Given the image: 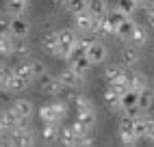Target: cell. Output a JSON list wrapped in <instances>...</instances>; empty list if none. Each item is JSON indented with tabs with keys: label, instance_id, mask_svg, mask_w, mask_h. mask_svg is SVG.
<instances>
[{
	"label": "cell",
	"instance_id": "1",
	"mask_svg": "<svg viewBox=\"0 0 154 147\" xmlns=\"http://www.w3.org/2000/svg\"><path fill=\"white\" fill-rule=\"evenodd\" d=\"M57 39H59V50H57V56L59 58H67L69 56V50L74 48V44H76V33L74 30H69V28H65V30H59L57 33Z\"/></svg>",
	"mask_w": 154,
	"mask_h": 147
},
{
	"label": "cell",
	"instance_id": "2",
	"mask_svg": "<svg viewBox=\"0 0 154 147\" xmlns=\"http://www.w3.org/2000/svg\"><path fill=\"white\" fill-rule=\"evenodd\" d=\"M9 35L11 37H28V33H30V22L26 17H22V15H13L11 20H9Z\"/></svg>",
	"mask_w": 154,
	"mask_h": 147
},
{
	"label": "cell",
	"instance_id": "3",
	"mask_svg": "<svg viewBox=\"0 0 154 147\" xmlns=\"http://www.w3.org/2000/svg\"><path fill=\"white\" fill-rule=\"evenodd\" d=\"M106 46L104 44H100V41H94L89 48H87V52H85V56L89 58V63L91 65H100V63H104L106 61Z\"/></svg>",
	"mask_w": 154,
	"mask_h": 147
},
{
	"label": "cell",
	"instance_id": "4",
	"mask_svg": "<svg viewBox=\"0 0 154 147\" xmlns=\"http://www.w3.org/2000/svg\"><path fill=\"white\" fill-rule=\"evenodd\" d=\"M59 82L63 87H67V89H74V87H80L83 85V80H85V76H80V74H76L72 67H67V69H63V71H59Z\"/></svg>",
	"mask_w": 154,
	"mask_h": 147
},
{
	"label": "cell",
	"instance_id": "5",
	"mask_svg": "<svg viewBox=\"0 0 154 147\" xmlns=\"http://www.w3.org/2000/svg\"><path fill=\"white\" fill-rule=\"evenodd\" d=\"M9 145L30 147V145H35V136L30 134L28 130H24V125H17V128H15V132L11 134V139H9Z\"/></svg>",
	"mask_w": 154,
	"mask_h": 147
},
{
	"label": "cell",
	"instance_id": "6",
	"mask_svg": "<svg viewBox=\"0 0 154 147\" xmlns=\"http://www.w3.org/2000/svg\"><path fill=\"white\" fill-rule=\"evenodd\" d=\"M119 139L124 145H137V136L132 132V117H126L119 121Z\"/></svg>",
	"mask_w": 154,
	"mask_h": 147
},
{
	"label": "cell",
	"instance_id": "7",
	"mask_svg": "<svg viewBox=\"0 0 154 147\" xmlns=\"http://www.w3.org/2000/svg\"><path fill=\"white\" fill-rule=\"evenodd\" d=\"M63 85L59 82L57 76H50V74H42V91L48 93V95H59V93H63Z\"/></svg>",
	"mask_w": 154,
	"mask_h": 147
},
{
	"label": "cell",
	"instance_id": "8",
	"mask_svg": "<svg viewBox=\"0 0 154 147\" xmlns=\"http://www.w3.org/2000/svg\"><path fill=\"white\" fill-rule=\"evenodd\" d=\"M132 132H135L137 141L143 134L152 132V117L150 115H141V117H132Z\"/></svg>",
	"mask_w": 154,
	"mask_h": 147
},
{
	"label": "cell",
	"instance_id": "9",
	"mask_svg": "<svg viewBox=\"0 0 154 147\" xmlns=\"http://www.w3.org/2000/svg\"><path fill=\"white\" fill-rule=\"evenodd\" d=\"M11 110L17 115V119H20L17 125H24V123L28 121V117L33 115V104H30L28 100H17V102L13 104V108H11Z\"/></svg>",
	"mask_w": 154,
	"mask_h": 147
},
{
	"label": "cell",
	"instance_id": "10",
	"mask_svg": "<svg viewBox=\"0 0 154 147\" xmlns=\"http://www.w3.org/2000/svg\"><path fill=\"white\" fill-rule=\"evenodd\" d=\"M94 15L89 11H80V13H74V28L80 30V33H91V26H94Z\"/></svg>",
	"mask_w": 154,
	"mask_h": 147
},
{
	"label": "cell",
	"instance_id": "11",
	"mask_svg": "<svg viewBox=\"0 0 154 147\" xmlns=\"http://www.w3.org/2000/svg\"><path fill=\"white\" fill-rule=\"evenodd\" d=\"M126 82H128V89L132 91H141L148 87V80L143 74H137V71H126Z\"/></svg>",
	"mask_w": 154,
	"mask_h": 147
},
{
	"label": "cell",
	"instance_id": "12",
	"mask_svg": "<svg viewBox=\"0 0 154 147\" xmlns=\"http://www.w3.org/2000/svg\"><path fill=\"white\" fill-rule=\"evenodd\" d=\"M130 41H132V46H137V48L148 46V41H150V33L146 30V26L135 24V30H132V35H130Z\"/></svg>",
	"mask_w": 154,
	"mask_h": 147
},
{
	"label": "cell",
	"instance_id": "13",
	"mask_svg": "<svg viewBox=\"0 0 154 147\" xmlns=\"http://www.w3.org/2000/svg\"><path fill=\"white\" fill-rule=\"evenodd\" d=\"M135 20H130V15L128 17H124L122 22L117 24V28H115V33L113 35H117L119 39H130V35H132V30H135Z\"/></svg>",
	"mask_w": 154,
	"mask_h": 147
},
{
	"label": "cell",
	"instance_id": "14",
	"mask_svg": "<svg viewBox=\"0 0 154 147\" xmlns=\"http://www.w3.org/2000/svg\"><path fill=\"white\" fill-rule=\"evenodd\" d=\"M17 123H20V119H17V115H15L11 108L0 112V128H2L5 132H7V130H13V128H17Z\"/></svg>",
	"mask_w": 154,
	"mask_h": 147
},
{
	"label": "cell",
	"instance_id": "15",
	"mask_svg": "<svg viewBox=\"0 0 154 147\" xmlns=\"http://www.w3.org/2000/svg\"><path fill=\"white\" fill-rule=\"evenodd\" d=\"M69 67L74 69L76 74H80V76H87L89 69L94 67V65L89 63V58H87V56H78V58H69Z\"/></svg>",
	"mask_w": 154,
	"mask_h": 147
},
{
	"label": "cell",
	"instance_id": "16",
	"mask_svg": "<svg viewBox=\"0 0 154 147\" xmlns=\"http://www.w3.org/2000/svg\"><path fill=\"white\" fill-rule=\"evenodd\" d=\"M87 11L94 17H104V13L109 11L106 0H87Z\"/></svg>",
	"mask_w": 154,
	"mask_h": 147
},
{
	"label": "cell",
	"instance_id": "17",
	"mask_svg": "<svg viewBox=\"0 0 154 147\" xmlns=\"http://www.w3.org/2000/svg\"><path fill=\"white\" fill-rule=\"evenodd\" d=\"M137 95H139V91H124L119 95V110H126V108H132V106H137Z\"/></svg>",
	"mask_w": 154,
	"mask_h": 147
},
{
	"label": "cell",
	"instance_id": "18",
	"mask_svg": "<svg viewBox=\"0 0 154 147\" xmlns=\"http://www.w3.org/2000/svg\"><path fill=\"white\" fill-rule=\"evenodd\" d=\"M76 121H80L83 125H87V128L91 130L96 125V112L94 108H87V110H76Z\"/></svg>",
	"mask_w": 154,
	"mask_h": 147
},
{
	"label": "cell",
	"instance_id": "19",
	"mask_svg": "<svg viewBox=\"0 0 154 147\" xmlns=\"http://www.w3.org/2000/svg\"><path fill=\"white\" fill-rule=\"evenodd\" d=\"M76 139L78 136L74 134V130H72V125H65L63 130H59V143H63V145H67V147H74L76 145Z\"/></svg>",
	"mask_w": 154,
	"mask_h": 147
},
{
	"label": "cell",
	"instance_id": "20",
	"mask_svg": "<svg viewBox=\"0 0 154 147\" xmlns=\"http://www.w3.org/2000/svg\"><path fill=\"white\" fill-rule=\"evenodd\" d=\"M42 139H44L46 143H54V141L59 139V125L52 123V121H46L44 130H42Z\"/></svg>",
	"mask_w": 154,
	"mask_h": 147
},
{
	"label": "cell",
	"instance_id": "21",
	"mask_svg": "<svg viewBox=\"0 0 154 147\" xmlns=\"http://www.w3.org/2000/svg\"><path fill=\"white\" fill-rule=\"evenodd\" d=\"M152 91L146 87V89H141L139 91V95H137V108H141V110H148V108H152Z\"/></svg>",
	"mask_w": 154,
	"mask_h": 147
},
{
	"label": "cell",
	"instance_id": "22",
	"mask_svg": "<svg viewBox=\"0 0 154 147\" xmlns=\"http://www.w3.org/2000/svg\"><path fill=\"white\" fill-rule=\"evenodd\" d=\"M11 35L7 33V30H2L0 33V56H9L13 54V44H11Z\"/></svg>",
	"mask_w": 154,
	"mask_h": 147
},
{
	"label": "cell",
	"instance_id": "23",
	"mask_svg": "<svg viewBox=\"0 0 154 147\" xmlns=\"http://www.w3.org/2000/svg\"><path fill=\"white\" fill-rule=\"evenodd\" d=\"M124 17H128V15H126V13H122L119 9H113V11H106V13H104V20H106V24L113 28V33H115L117 24H119Z\"/></svg>",
	"mask_w": 154,
	"mask_h": 147
},
{
	"label": "cell",
	"instance_id": "24",
	"mask_svg": "<svg viewBox=\"0 0 154 147\" xmlns=\"http://www.w3.org/2000/svg\"><path fill=\"white\" fill-rule=\"evenodd\" d=\"M122 61L126 63V65H135V63L139 61V48L137 46H128L122 50Z\"/></svg>",
	"mask_w": 154,
	"mask_h": 147
},
{
	"label": "cell",
	"instance_id": "25",
	"mask_svg": "<svg viewBox=\"0 0 154 147\" xmlns=\"http://www.w3.org/2000/svg\"><path fill=\"white\" fill-rule=\"evenodd\" d=\"M26 85H28L26 80H22L20 76H15V74H11V78H9V82H7L5 91H7V93H17V91H22Z\"/></svg>",
	"mask_w": 154,
	"mask_h": 147
},
{
	"label": "cell",
	"instance_id": "26",
	"mask_svg": "<svg viewBox=\"0 0 154 147\" xmlns=\"http://www.w3.org/2000/svg\"><path fill=\"white\" fill-rule=\"evenodd\" d=\"M13 74L15 76H20L22 80H26V82H30L35 78V74H33V67H30V63H22V65H17L15 69H13Z\"/></svg>",
	"mask_w": 154,
	"mask_h": 147
},
{
	"label": "cell",
	"instance_id": "27",
	"mask_svg": "<svg viewBox=\"0 0 154 147\" xmlns=\"http://www.w3.org/2000/svg\"><path fill=\"white\" fill-rule=\"evenodd\" d=\"M104 102L109 104L111 108H119V93L113 89L111 85L106 87V91H104Z\"/></svg>",
	"mask_w": 154,
	"mask_h": 147
},
{
	"label": "cell",
	"instance_id": "28",
	"mask_svg": "<svg viewBox=\"0 0 154 147\" xmlns=\"http://www.w3.org/2000/svg\"><path fill=\"white\" fill-rule=\"evenodd\" d=\"M65 9L74 15L80 11H87V0H65Z\"/></svg>",
	"mask_w": 154,
	"mask_h": 147
},
{
	"label": "cell",
	"instance_id": "29",
	"mask_svg": "<svg viewBox=\"0 0 154 147\" xmlns=\"http://www.w3.org/2000/svg\"><path fill=\"white\" fill-rule=\"evenodd\" d=\"M44 48L50 52V54L57 56V50H59V39H57V33H50L44 37Z\"/></svg>",
	"mask_w": 154,
	"mask_h": 147
},
{
	"label": "cell",
	"instance_id": "30",
	"mask_svg": "<svg viewBox=\"0 0 154 147\" xmlns=\"http://www.w3.org/2000/svg\"><path fill=\"white\" fill-rule=\"evenodd\" d=\"M11 44H13V54H26V52H28L26 37H13Z\"/></svg>",
	"mask_w": 154,
	"mask_h": 147
},
{
	"label": "cell",
	"instance_id": "31",
	"mask_svg": "<svg viewBox=\"0 0 154 147\" xmlns=\"http://www.w3.org/2000/svg\"><path fill=\"white\" fill-rule=\"evenodd\" d=\"M39 119H42L44 123H46V121L59 123V121H57V117H54V112H52V106H50V104H46V106H42V108H39Z\"/></svg>",
	"mask_w": 154,
	"mask_h": 147
},
{
	"label": "cell",
	"instance_id": "32",
	"mask_svg": "<svg viewBox=\"0 0 154 147\" xmlns=\"http://www.w3.org/2000/svg\"><path fill=\"white\" fill-rule=\"evenodd\" d=\"M7 9L11 15H22L24 9H26V2H17V0H7Z\"/></svg>",
	"mask_w": 154,
	"mask_h": 147
},
{
	"label": "cell",
	"instance_id": "33",
	"mask_svg": "<svg viewBox=\"0 0 154 147\" xmlns=\"http://www.w3.org/2000/svg\"><path fill=\"white\" fill-rule=\"evenodd\" d=\"M117 9L122 13H126V15H132V13H135V9H137V2H135V0H119Z\"/></svg>",
	"mask_w": 154,
	"mask_h": 147
},
{
	"label": "cell",
	"instance_id": "34",
	"mask_svg": "<svg viewBox=\"0 0 154 147\" xmlns=\"http://www.w3.org/2000/svg\"><path fill=\"white\" fill-rule=\"evenodd\" d=\"M122 76H124V69H119V67H109L104 71V78H106L109 85H111V82H115L117 78H122Z\"/></svg>",
	"mask_w": 154,
	"mask_h": 147
},
{
	"label": "cell",
	"instance_id": "35",
	"mask_svg": "<svg viewBox=\"0 0 154 147\" xmlns=\"http://www.w3.org/2000/svg\"><path fill=\"white\" fill-rule=\"evenodd\" d=\"M50 106H52V112H54V117H57V121H61L65 117V112H67V106L63 102H52L50 104Z\"/></svg>",
	"mask_w": 154,
	"mask_h": 147
},
{
	"label": "cell",
	"instance_id": "36",
	"mask_svg": "<svg viewBox=\"0 0 154 147\" xmlns=\"http://www.w3.org/2000/svg\"><path fill=\"white\" fill-rule=\"evenodd\" d=\"M74 104H76V110H87V108H94L91 100H89V98H85V95L74 98Z\"/></svg>",
	"mask_w": 154,
	"mask_h": 147
},
{
	"label": "cell",
	"instance_id": "37",
	"mask_svg": "<svg viewBox=\"0 0 154 147\" xmlns=\"http://www.w3.org/2000/svg\"><path fill=\"white\" fill-rule=\"evenodd\" d=\"M111 87L115 89V91L119 93V95H122V93H124V91H128V82H126V71H124V76H122V78H117L115 82H111Z\"/></svg>",
	"mask_w": 154,
	"mask_h": 147
},
{
	"label": "cell",
	"instance_id": "38",
	"mask_svg": "<svg viewBox=\"0 0 154 147\" xmlns=\"http://www.w3.org/2000/svg\"><path fill=\"white\" fill-rule=\"evenodd\" d=\"M72 130H74V134H76V136L89 134V128H87V125H83L80 121H76V119H74V123H72Z\"/></svg>",
	"mask_w": 154,
	"mask_h": 147
},
{
	"label": "cell",
	"instance_id": "39",
	"mask_svg": "<svg viewBox=\"0 0 154 147\" xmlns=\"http://www.w3.org/2000/svg\"><path fill=\"white\" fill-rule=\"evenodd\" d=\"M76 145H83V147L94 145V136H91V134H83V136H78V139H76Z\"/></svg>",
	"mask_w": 154,
	"mask_h": 147
},
{
	"label": "cell",
	"instance_id": "40",
	"mask_svg": "<svg viewBox=\"0 0 154 147\" xmlns=\"http://www.w3.org/2000/svg\"><path fill=\"white\" fill-rule=\"evenodd\" d=\"M30 67H33V74H35V76H42V74L46 71V65H44L42 61H33V63H30Z\"/></svg>",
	"mask_w": 154,
	"mask_h": 147
},
{
	"label": "cell",
	"instance_id": "41",
	"mask_svg": "<svg viewBox=\"0 0 154 147\" xmlns=\"http://www.w3.org/2000/svg\"><path fill=\"white\" fill-rule=\"evenodd\" d=\"M7 28H9V17H7L5 13H0V33L7 30Z\"/></svg>",
	"mask_w": 154,
	"mask_h": 147
},
{
	"label": "cell",
	"instance_id": "42",
	"mask_svg": "<svg viewBox=\"0 0 154 147\" xmlns=\"http://www.w3.org/2000/svg\"><path fill=\"white\" fill-rule=\"evenodd\" d=\"M135 2H137V7H139V4H150V0H135Z\"/></svg>",
	"mask_w": 154,
	"mask_h": 147
},
{
	"label": "cell",
	"instance_id": "43",
	"mask_svg": "<svg viewBox=\"0 0 154 147\" xmlns=\"http://www.w3.org/2000/svg\"><path fill=\"white\" fill-rule=\"evenodd\" d=\"M5 134H7V132H5L2 128H0V139H2V136H5Z\"/></svg>",
	"mask_w": 154,
	"mask_h": 147
},
{
	"label": "cell",
	"instance_id": "44",
	"mask_svg": "<svg viewBox=\"0 0 154 147\" xmlns=\"http://www.w3.org/2000/svg\"><path fill=\"white\" fill-rule=\"evenodd\" d=\"M17 2H28V0H17Z\"/></svg>",
	"mask_w": 154,
	"mask_h": 147
}]
</instances>
